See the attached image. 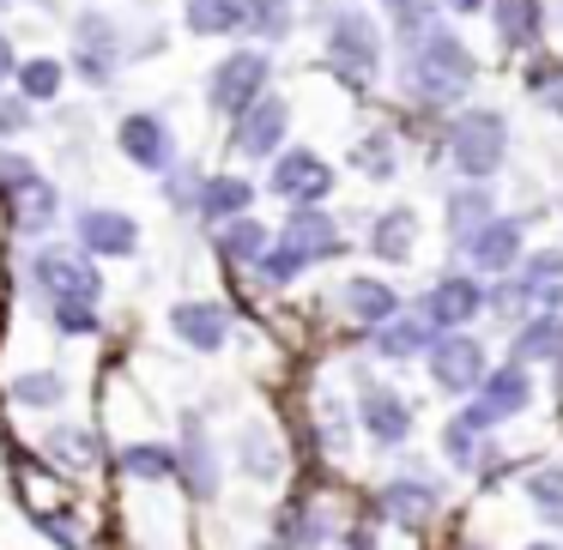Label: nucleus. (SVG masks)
<instances>
[{
  "mask_svg": "<svg viewBox=\"0 0 563 550\" xmlns=\"http://www.w3.org/2000/svg\"><path fill=\"white\" fill-rule=\"evenodd\" d=\"M515 248H521V224H485L473 236V260L478 267H509Z\"/></svg>",
  "mask_w": 563,
  "mask_h": 550,
  "instance_id": "6ab92c4d",
  "label": "nucleus"
},
{
  "mask_svg": "<svg viewBox=\"0 0 563 550\" xmlns=\"http://www.w3.org/2000/svg\"><path fill=\"white\" fill-rule=\"evenodd\" d=\"M418 339H424V333H418L412 321H400V327L382 333V351H388V357H406V351H418Z\"/></svg>",
  "mask_w": 563,
  "mask_h": 550,
  "instance_id": "7c9ffc66",
  "label": "nucleus"
},
{
  "mask_svg": "<svg viewBox=\"0 0 563 550\" xmlns=\"http://www.w3.org/2000/svg\"><path fill=\"white\" fill-rule=\"evenodd\" d=\"M122 151L134 164H146V170H158L164 164V127L152 122V115H128L122 122Z\"/></svg>",
  "mask_w": 563,
  "mask_h": 550,
  "instance_id": "f3484780",
  "label": "nucleus"
},
{
  "mask_svg": "<svg viewBox=\"0 0 563 550\" xmlns=\"http://www.w3.org/2000/svg\"><path fill=\"white\" fill-rule=\"evenodd\" d=\"M25 212L31 218H49V188H25Z\"/></svg>",
  "mask_w": 563,
  "mask_h": 550,
  "instance_id": "f704fd0d",
  "label": "nucleus"
},
{
  "mask_svg": "<svg viewBox=\"0 0 563 550\" xmlns=\"http://www.w3.org/2000/svg\"><path fill=\"white\" fill-rule=\"evenodd\" d=\"M333 67L352 79L376 74V31H369V19H340L333 25Z\"/></svg>",
  "mask_w": 563,
  "mask_h": 550,
  "instance_id": "0eeeda50",
  "label": "nucleus"
},
{
  "mask_svg": "<svg viewBox=\"0 0 563 550\" xmlns=\"http://www.w3.org/2000/svg\"><path fill=\"white\" fill-rule=\"evenodd\" d=\"M285 122H291V110H285L279 98H261L255 110L243 115V127H236V151H249V158H267V151L285 139Z\"/></svg>",
  "mask_w": 563,
  "mask_h": 550,
  "instance_id": "1a4fd4ad",
  "label": "nucleus"
},
{
  "mask_svg": "<svg viewBox=\"0 0 563 550\" xmlns=\"http://www.w3.org/2000/svg\"><path fill=\"white\" fill-rule=\"evenodd\" d=\"M357 412H364V429H369L376 441H406V429H412L406 400H400V393H388V388H369Z\"/></svg>",
  "mask_w": 563,
  "mask_h": 550,
  "instance_id": "f8f14e48",
  "label": "nucleus"
},
{
  "mask_svg": "<svg viewBox=\"0 0 563 550\" xmlns=\"http://www.w3.org/2000/svg\"><path fill=\"white\" fill-rule=\"evenodd\" d=\"M449 7H461V13H478V7H485V0H449Z\"/></svg>",
  "mask_w": 563,
  "mask_h": 550,
  "instance_id": "e433bc0d",
  "label": "nucleus"
},
{
  "mask_svg": "<svg viewBox=\"0 0 563 550\" xmlns=\"http://www.w3.org/2000/svg\"><path fill=\"white\" fill-rule=\"evenodd\" d=\"M122 465H128L134 478H170V472H176V453L158 448V441H146V448H128Z\"/></svg>",
  "mask_w": 563,
  "mask_h": 550,
  "instance_id": "aec40b11",
  "label": "nucleus"
},
{
  "mask_svg": "<svg viewBox=\"0 0 563 550\" xmlns=\"http://www.w3.org/2000/svg\"><path fill=\"white\" fill-rule=\"evenodd\" d=\"M170 327H176V339L200 345V351H219L224 333H231V321H224L219 303H176L170 308Z\"/></svg>",
  "mask_w": 563,
  "mask_h": 550,
  "instance_id": "9d476101",
  "label": "nucleus"
},
{
  "mask_svg": "<svg viewBox=\"0 0 563 550\" xmlns=\"http://www.w3.org/2000/svg\"><path fill=\"white\" fill-rule=\"evenodd\" d=\"M515 296L563 308V255H539L533 267H527V279H521V291H515Z\"/></svg>",
  "mask_w": 563,
  "mask_h": 550,
  "instance_id": "a211bd4d",
  "label": "nucleus"
},
{
  "mask_svg": "<svg viewBox=\"0 0 563 550\" xmlns=\"http://www.w3.org/2000/svg\"><path fill=\"white\" fill-rule=\"evenodd\" d=\"M503 31H509L515 43L533 37V0H509V7H503Z\"/></svg>",
  "mask_w": 563,
  "mask_h": 550,
  "instance_id": "c85d7f7f",
  "label": "nucleus"
},
{
  "mask_svg": "<svg viewBox=\"0 0 563 550\" xmlns=\"http://www.w3.org/2000/svg\"><path fill=\"white\" fill-rule=\"evenodd\" d=\"M328 248H333V224L316 218V212H303V218H291V231H285V248H279V255L261 260V272H267V279H291L303 260L328 255Z\"/></svg>",
  "mask_w": 563,
  "mask_h": 550,
  "instance_id": "7ed1b4c3",
  "label": "nucleus"
},
{
  "mask_svg": "<svg viewBox=\"0 0 563 550\" xmlns=\"http://www.w3.org/2000/svg\"><path fill=\"white\" fill-rule=\"evenodd\" d=\"M261 86H267V55L243 49L212 74V103H219V110H249V103L261 98Z\"/></svg>",
  "mask_w": 563,
  "mask_h": 550,
  "instance_id": "20e7f679",
  "label": "nucleus"
},
{
  "mask_svg": "<svg viewBox=\"0 0 563 550\" xmlns=\"http://www.w3.org/2000/svg\"><path fill=\"white\" fill-rule=\"evenodd\" d=\"M13 393L25 405H55V400H62V381H55V375H19Z\"/></svg>",
  "mask_w": 563,
  "mask_h": 550,
  "instance_id": "cd10ccee",
  "label": "nucleus"
},
{
  "mask_svg": "<svg viewBox=\"0 0 563 550\" xmlns=\"http://www.w3.org/2000/svg\"><path fill=\"white\" fill-rule=\"evenodd\" d=\"M382 508H388L400 526H418V520H430V508H437V490L412 484V478H394V484L382 490Z\"/></svg>",
  "mask_w": 563,
  "mask_h": 550,
  "instance_id": "2eb2a0df",
  "label": "nucleus"
},
{
  "mask_svg": "<svg viewBox=\"0 0 563 550\" xmlns=\"http://www.w3.org/2000/svg\"><path fill=\"white\" fill-rule=\"evenodd\" d=\"M19 86H25V98H55V86H62V67H55V61H31L25 74H19Z\"/></svg>",
  "mask_w": 563,
  "mask_h": 550,
  "instance_id": "a878e982",
  "label": "nucleus"
},
{
  "mask_svg": "<svg viewBox=\"0 0 563 550\" xmlns=\"http://www.w3.org/2000/svg\"><path fill=\"white\" fill-rule=\"evenodd\" d=\"M527 496H533V508H539V520H551V526H563V472H539L533 484H527Z\"/></svg>",
  "mask_w": 563,
  "mask_h": 550,
  "instance_id": "4be33fe9",
  "label": "nucleus"
},
{
  "mask_svg": "<svg viewBox=\"0 0 563 550\" xmlns=\"http://www.w3.org/2000/svg\"><path fill=\"white\" fill-rule=\"evenodd\" d=\"M62 327H79V333H86V327H91V308H86V303H62Z\"/></svg>",
  "mask_w": 563,
  "mask_h": 550,
  "instance_id": "72a5a7b5",
  "label": "nucleus"
},
{
  "mask_svg": "<svg viewBox=\"0 0 563 550\" xmlns=\"http://www.w3.org/2000/svg\"><path fill=\"white\" fill-rule=\"evenodd\" d=\"M527 405V375L521 369H503V375H490L485 381V400H478V412H485V424H497V417H509V412H521Z\"/></svg>",
  "mask_w": 563,
  "mask_h": 550,
  "instance_id": "dca6fc26",
  "label": "nucleus"
},
{
  "mask_svg": "<svg viewBox=\"0 0 563 550\" xmlns=\"http://www.w3.org/2000/svg\"><path fill=\"white\" fill-rule=\"evenodd\" d=\"M249 206V182H236V176H224V182L207 188V212L212 218H224V212H243Z\"/></svg>",
  "mask_w": 563,
  "mask_h": 550,
  "instance_id": "393cba45",
  "label": "nucleus"
},
{
  "mask_svg": "<svg viewBox=\"0 0 563 550\" xmlns=\"http://www.w3.org/2000/svg\"><path fill=\"white\" fill-rule=\"evenodd\" d=\"M37 526H43V532H49V538H55V545H62V550H79V532H74V526H67V520H62V514H37Z\"/></svg>",
  "mask_w": 563,
  "mask_h": 550,
  "instance_id": "2f4dec72",
  "label": "nucleus"
},
{
  "mask_svg": "<svg viewBox=\"0 0 563 550\" xmlns=\"http://www.w3.org/2000/svg\"><path fill=\"white\" fill-rule=\"evenodd\" d=\"M352 308L364 321H388L394 315V296H388V284H369V279H357L352 284Z\"/></svg>",
  "mask_w": 563,
  "mask_h": 550,
  "instance_id": "5701e85b",
  "label": "nucleus"
},
{
  "mask_svg": "<svg viewBox=\"0 0 563 550\" xmlns=\"http://www.w3.org/2000/svg\"><path fill=\"white\" fill-rule=\"evenodd\" d=\"M273 188L291 200H321L333 188V170L316 158V151H285L279 164H273Z\"/></svg>",
  "mask_w": 563,
  "mask_h": 550,
  "instance_id": "423d86ee",
  "label": "nucleus"
},
{
  "mask_svg": "<svg viewBox=\"0 0 563 550\" xmlns=\"http://www.w3.org/2000/svg\"><path fill=\"white\" fill-rule=\"evenodd\" d=\"M527 550H563V545H527Z\"/></svg>",
  "mask_w": 563,
  "mask_h": 550,
  "instance_id": "ea45409f",
  "label": "nucleus"
},
{
  "mask_svg": "<svg viewBox=\"0 0 563 550\" xmlns=\"http://www.w3.org/2000/svg\"><path fill=\"white\" fill-rule=\"evenodd\" d=\"M345 550H376V545H369V538H345Z\"/></svg>",
  "mask_w": 563,
  "mask_h": 550,
  "instance_id": "4c0bfd02",
  "label": "nucleus"
},
{
  "mask_svg": "<svg viewBox=\"0 0 563 550\" xmlns=\"http://www.w3.org/2000/svg\"><path fill=\"white\" fill-rule=\"evenodd\" d=\"M79 243H91L98 255H128V248L140 243V231L122 212H86V218H79Z\"/></svg>",
  "mask_w": 563,
  "mask_h": 550,
  "instance_id": "4468645a",
  "label": "nucleus"
},
{
  "mask_svg": "<svg viewBox=\"0 0 563 550\" xmlns=\"http://www.w3.org/2000/svg\"><path fill=\"white\" fill-rule=\"evenodd\" d=\"M412 86L424 91V98H437V103L461 98V91L473 86V55H466L449 31H437V37L412 55Z\"/></svg>",
  "mask_w": 563,
  "mask_h": 550,
  "instance_id": "f257e3e1",
  "label": "nucleus"
},
{
  "mask_svg": "<svg viewBox=\"0 0 563 550\" xmlns=\"http://www.w3.org/2000/svg\"><path fill=\"white\" fill-rule=\"evenodd\" d=\"M55 448H62L67 460H79V465H91V460H98V441H91L86 429H62V436H55Z\"/></svg>",
  "mask_w": 563,
  "mask_h": 550,
  "instance_id": "c756f323",
  "label": "nucleus"
},
{
  "mask_svg": "<svg viewBox=\"0 0 563 550\" xmlns=\"http://www.w3.org/2000/svg\"><path fill=\"white\" fill-rule=\"evenodd\" d=\"M449 460H473V429H466L461 417L449 424Z\"/></svg>",
  "mask_w": 563,
  "mask_h": 550,
  "instance_id": "473e14b6",
  "label": "nucleus"
},
{
  "mask_svg": "<svg viewBox=\"0 0 563 550\" xmlns=\"http://www.w3.org/2000/svg\"><path fill=\"white\" fill-rule=\"evenodd\" d=\"M7 67H13V55H7V43H0V79H7Z\"/></svg>",
  "mask_w": 563,
  "mask_h": 550,
  "instance_id": "58836bf2",
  "label": "nucleus"
},
{
  "mask_svg": "<svg viewBox=\"0 0 563 550\" xmlns=\"http://www.w3.org/2000/svg\"><path fill=\"white\" fill-rule=\"evenodd\" d=\"M261 248H267V231H255V224H236V231L224 236V255L231 260H261Z\"/></svg>",
  "mask_w": 563,
  "mask_h": 550,
  "instance_id": "bb28decb",
  "label": "nucleus"
},
{
  "mask_svg": "<svg viewBox=\"0 0 563 550\" xmlns=\"http://www.w3.org/2000/svg\"><path fill=\"white\" fill-rule=\"evenodd\" d=\"M454 164L466 176H490L503 164V122L490 110H466V122L454 127Z\"/></svg>",
  "mask_w": 563,
  "mask_h": 550,
  "instance_id": "f03ea898",
  "label": "nucleus"
},
{
  "mask_svg": "<svg viewBox=\"0 0 563 550\" xmlns=\"http://www.w3.org/2000/svg\"><path fill=\"white\" fill-rule=\"evenodd\" d=\"M478 284L473 279H442L437 291H430V303H424V315L437 321V327H466V321L478 315Z\"/></svg>",
  "mask_w": 563,
  "mask_h": 550,
  "instance_id": "9b49d317",
  "label": "nucleus"
},
{
  "mask_svg": "<svg viewBox=\"0 0 563 550\" xmlns=\"http://www.w3.org/2000/svg\"><path fill=\"white\" fill-rule=\"evenodd\" d=\"M261 7L255 0H188V25L200 31V37H219V31H236L249 25Z\"/></svg>",
  "mask_w": 563,
  "mask_h": 550,
  "instance_id": "ddd939ff",
  "label": "nucleus"
},
{
  "mask_svg": "<svg viewBox=\"0 0 563 550\" xmlns=\"http://www.w3.org/2000/svg\"><path fill=\"white\" fill-rule=\"evenodd\" d=\"M406 236H412V218H406V212H388V218L376 224V255L400 260L406 255Z\"/></svg>",
  "mask_w": 563,
  "mask_h": 550,
  "instance_id": "b1692460",
  "label": "nucleus"
},
{
  "mask_svg": "<svg viewBox=\"0 0 563 550\" xmlns=\"http://www.w3.org/2000/svg\"><path fill=\"white\" fill-rule=\"evenodd\" d=\"M25 122V103H0V134H7V127H19Z\"/></svg>",
  "mask_w": 563,
  "mask_h": 550,
  "instance_id": "c9c22d12",
  "label": "nucleus"
},
{
  "mask_svg": "<svg viewBox=\"0 0 563 550\" xmlns=\"http://www.w3.org/2000/svg\"><path fill=\"white\" fill-rule=\"evenodd\" d=\"M37 279H43V291H55L62 303H91V296H98V272L74 255H43Z\"/></svg>",
  "mask_w": 563,
  "mask_h": 550,
  "instance_id": "6e6552de",
  "label": "nucleus"
},
{
  "mask_svg": "<svg viewBox=\"0 0 563 550\" xmlns=\"http://www.w3.org/2000/svg\"><path fill=\"white\" fill-rule=\"evenodd\" d=\"M515 357H563V321H533L515 345Z\"/></svg>",
  "mask_w": 563,
  "mask_h": 550,
  "instance_id": "412c9836",
  "label": "nucleus"
},
{
  "mask_svg": "<svg viewBox=\"0 0 563 550\" xmlns=\"http://www.w3.org/2000/svg\"><path fill=\"white\" fill-rule=\"evenodd\" d=\"M430 375H437V388L466 393V388L485 381V357H478L473 339H437L430 345Z\"/></svg>",
  "mask_w": 563,
  "mask_h": 550,
  "instance_id": "39448f33",
  "label": "nucleus"
}]
</instances>
